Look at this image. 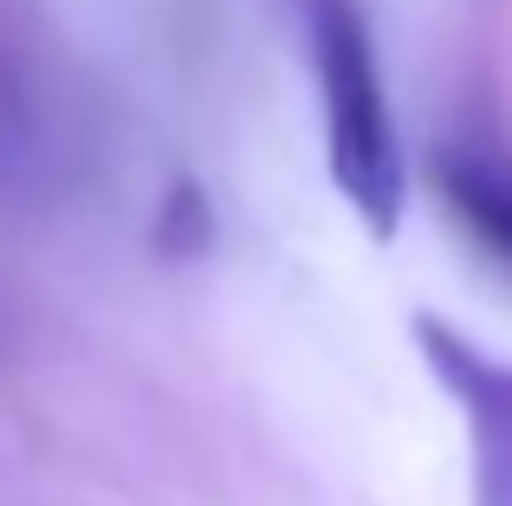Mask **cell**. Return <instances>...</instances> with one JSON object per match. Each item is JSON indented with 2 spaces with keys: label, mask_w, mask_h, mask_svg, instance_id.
<instances>
[{
  "label": "cell",
  "mask_w": 512,
  "mask_h": 506,
  "mask_svg": "<svg viewBox=\"0 0 512 506\" xmlns=\"http://www.w3.org/2000/svg\"><path fill=\"white\" fill-rule=\"evenodd\" d=\"M409 331H415L422 364L435 370L441 396L461 409L474 506H512V357L487 351L480 338L454 331L435 312H422Z\"/></svg>",
  "instance_id": "2"
},
{
  "label": "cell",
  "mask_w": 512,
  "mask_h": 506,
  "mask_svg": "<svg viewBox=\"0 0 512 506\" xmlns=\"http://www.w3.org/2000/svg\"><path fill=\"white\" fill-rule=\"evenodd\" d=\"M435 189L474 247L512 273V156L493 143H448L435 156Z\"/></svg>",
  "instance_id": "3"
},
{
  "label": "cell",
  "mask_w": 512,
  "mask_h": 506,
  "mask_svg": "<svg viewBox=\"0 0 512 506\" xmlns=\"http://www.w3.org/2000/svg\"><path fill=\"white\" fill-rule=\"evenodd\" d=\"M299 26L318 104H325V169L350 215L376 241H396L409 215V156H402V130L389 111L370 13L357 0H299Z\"/></svg>",
  "instance_id": "1"
}]
</instances>
